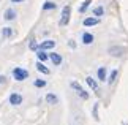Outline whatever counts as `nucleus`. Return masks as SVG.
<instances>
[{
    "label": "nucleus",
    "mask_w": 128,
    "mask_h": 125,
    "mask_svg": "<svg viewBox=\"0 0 128 125\" xmlns=\"http://www.w3.org/2000/svg\"><path fill=\"white\" fill-rule=\"evenodd\" d=\"M54 46H56V41H52V40H46V41H43L41 43V49L43 51H46V49H52Z\"/></svg>",
    "instance_id": "0eeeda50"
},
{
    "label": "nucleus",
    "mask_w": 128,
    "mask_h": 125,
    "mask_svg": "<svg viewBox=\"0 0 128 125\" xmlns=\"http://www.w3.org/2000/svg\"><path fill=\"white\" fill-rule=\"evenodd\" d=\"M13 30H11V29H10V27H3V37L5 38H11L13 37Z\"/></svg>",
    "instance_id": "f3484780"
},
{
    "label": "nucleus",
    "mask_w": 128,
    "mask_h": 125,
    "mask_svg": "<svg viewBox=\"0 0 128 125\" xmlns=\"http://www.w3.org/2000/svg\"><path fill=\"white\" fill-rule=\"evenodd\" d=\"M98 22H100V19H98V18H87V19H84V26H87V27L96 26Z\"/></svg>",
    "instance_id": "9d476101"
},
{
    "label": "nucleus",
    "mask_w": 128,
    "mask_h": 125,
    "mask_svg": "<svg viewBox=\"0 0 128 125\" xmlns=\"http://www.w3.org/2000/svg\"><path fill=\"white\" fill-rule=\"evenodd\" d=\"M93 119H95V120H98V103L93 106Z\"/></svg>",
    "instance_id": "4be33fe9"
},
{
    "label": "nucleus",
    "mask_w": 128,
    "mask_h": 125,
    "mask_svg": "<svg viewBox=\"0 0 128 125\" xmlns=\"http://www.w3.org/2000/svg\"><path fill=\"white\" fill-rule=\"evenodd\" d=\"M35 67H36V70H38V71H40V73H43V74H49V73H51V70H49L48 67H44V63L40 60V62H36V65H35Z\"/></svg>",
    "instance_id": "423d86ee"
},
{
    "label": "nucleus",
    "mask_w": 128,
    "mask_h": 125,
    "mask_svg": "<svg viewBox=\"0 0 128 125\" xmlns=\"http://www.w3.org/2000/svg\"><path fill=\"white\" fill-rule=\"evenodd\" d=\"M68 46L74 49V48H76V43H74V40H71V41H68Z\"/></svg>",
    "instance_id": "b1692460"
},
{
    "label": "nucleus",
    "mask_w": 128,
    "mask_h": 125,
    "mask_svg": "<svg viewBox=\"0 0 128 125\" xmlns=\"http://www.w3.org/2000/svg\"><path fill=\"white\" fill-rule=\"evenodd\" d=\"M109 54H112L114 57H120L124 54V49L122 48H109Z\"/></svg>",
    "instance_id": "4468645a"
},
{
    "label": "nucleus",
    "mask_w": 128,
    "mask_h": 125,
    "mask_svg": "<svg viewBox=\"0 0 128 125\" xmlns=\"http://www.w3.org/2000/svg\"><path fill=\"white\" fill-rule=\"evenodd\" d=\"M10 104H13V106L22 104V95H19L18 92H13L11 95H10Z\"/></svg>",
    "instance_id": "20e7f679"
},
{
    "label": "nucleus",
    "mask_w": 128,
    "mask_h": 125,
    "mask_svg": "<svg viewBox=\"0 0 128 125\" xmlns=\"http://www.w3.org/2000/svg\"><path fill=\"white\" fill-rule=\"evenodd\" d=\"M35 87H44L46 86V81H43V79H35Z\"/></svg>",
    "instance_id": "6ab92c4d"
},
{
    "label": "nucleus",
    "mask_w": 128,
    "mask_h": 125,
    "mask_svg": "<svg viewBox=\"0 0 128 125\" xmlns=\"http://www.w3.org/2000/svg\"><path fill=\"white\" fill-rule=\"evenodd\" d=\"M82 43H84V44H92L93 43V35L88 33V32L82 33Z\"/></svg>",
    "instance_id": "1a4fd4ad"
},
{
    "label": "nucleus",
    "mask_w": 128,
    "mask_h": 125,
    "mask_svg": "<svg viewBox=\"0 0 128 125\" xmlns=\"http://www.w3.org/2000/svg\"><path fill=\"white\" fill-rule=\"evenodd\" d=\"M11 2H13V3H22L24 0H11Z\"/></svg>",
    "instance_id": "a878e982"
},
{
    "label": "nucleus",
    "mask_w": 128,
    "mask_h": 125,
    "mask_svg": "<svg viewBox=\"0 0 128 125\" xmlns=\"http://www.w3.org/2000/svg\"><path fill=\"white\" fill-rule=\"evenodd\" d=\"M86 81H87V84H88V86H90V87H92V89H93V90H95L96 93L100 92V90H98V82H96V81H95V79H93L92 76H87Z\"/></svg>",
    "instance_id": "6e6552de"
},
{
    "label": "nucleus",
    "mask_w": 128,
    "mask_h": 125,
    "mask_svg": "<svg viewBox=\"0 0 128 125\" xmlns=\"http://www.w3.org/2000/svg\"><path fill=\"white\" fill-rule=\"evenodd\" d=\"M49 59H51V62L54 65H57V67L62 63V56H60V54H57V52H51V54H49Z\"/></svg>",
    "instance_id": "39448f33"
},
{
    "label": "nucleus",
    "mask_w": 128,
    "mask_h": 125,
    "mask_svg": "<svg viewBox=\"0 0 128 125\" xmlns=\"http://www.w3.org/2000/svg\"><path fill=\"white\" fill-rule=\"evenodd\" d=\"M5 81H6V78H5V76H0V84H3Z\"/></svg>",
    "instance_id": "393cba45"
},
{
    "label": "nucleus",
    "mask_w": 128,
    "mask_h": 125,
    "mask_svg": "<svg viewBox=\"0 0 128 125\" xmlns=\"http://www.w3.org/2000/svg\"><path fill=\"white\" fill-rule=\"evenodd\" d=\"M70 16H71V8L68 7H63V10H62V16H60V26L62 27H65L68 22H70Z\"/></svg>",
    "instance_id": "7ed1b4c3"
},
{
    "label": "nucleus",
    "mask_w": 128,
    "mask_h": 125,
    "mask_svg": "<svg viewBox=\"0 0 128 125\" xmlns=\"http://www.w3.org/2000/svg\"><path fill=\"white\" fill-rule=\"evenodd\" d=\"M117 76H119V71H117V70H112L111 74H109V79H108V82H109V84H114L116 79H117Z\"/></svg>",
    "instance_id": "2eb2a0df"
},
{
    "label": "nucleus",
    "mask_w": 128,
    "mask_h": 125,
    "mask_svg": "<svg viewBox=\"0 0 128 125\" xmlns=\"http://www.w3.org/2000/svg\"><path fill=\"white\" fill-rule=\"evenodd\" d=\"M88 5H90V0H86V3L79 8V13H86V10L88 8Z\"/></svg>",
    "instance_id": "aec40b11"
},
{
    "label": "nucleus",
    "mask_w": 128,
    "mask_h": 125,
    "mask_svg": "<svg viewBox=\"0 0 128 125\" xmlns=\"http://www.w3.org/2000/svg\"><path fill=\"white\" fill-rule=\"evenodd\" d=\"M103 13H104L103 7H96V8H93V16H103Z\"/></svg>",
    "instance_id": "a211bd4d"
},
{
    "label": "nucleus",
    "mask_w": 128,
    "mask_h": 125,
    "mask_svg": "<svg viewBox=\"0 0 128 125\" xmlns=\"http://www.w3.org/2000/svg\"><path fill=\"white\" fill-rule=\"evenodd\" d=\"M96 74H98V79H100V81H108L106 79V68L104 67H100L96 70Z\"/></svg>",
    "instance_id": "f8f14e48"
},
{
    "label": "nucleus",
    "mask_w": 128,
    "mask_h": 125,
    "mask_svg": "<svg viewBox=\"0 0 128 125\" xmlns=\"http://www.w3.org/2000/svg\"><path fill=\"white\" fill-rule=\"evenodd\" d=\"M5 19H6V21H13L14 18H16V11H14V10H11V8H8L6 11H5V16H3Z\"/></svg>",
    "instance_id": "9b49d317"
},
{
    "label": "nucleus",
    "mask_w": 128,
    "mask_h": 125,
    "mask_svg": "<svg viewBox=\"0 0 128 125\" xmlns=\"http://www.w3.org/2000/svg\"><path fill=\"white\" fill-rule=\"evenodd\" d=\"M28 48H30L32 51H36V49H38V44H36V41H35V40H32V41H30V44H28Z\"/></svg>",
    "instance_id": "412c9836"
},
{
    "label": "nucleus",
    "mask_w": 128,
    "mask_h": 125,
    "mask_svg": "<svg viewBox=\"0 0 128 125\" xmlns=\"http://www.w3.org/2000/svg\"><path fill=\"white\" fill-rule=\"evenodd\" d=\"M44 10H52V8H56V5H54V3H51V2H49V3H46V5H44V7H43Z\"/></svg>",
    "instance_id": "5701e85b"
},
{
    "label": "nucleus",
    "mask_w": 128,
    "mask_h": 125,
    "mask_svg": "<svg viewBox=\"0 0 128 125\" xmlns=\"http://www.w3.org/2000/svg\"><path fill=\"white\" fill-rule=\"evenodd\" d=\"M46 101H48V104H57L58 103V98L54 93H48L46 95Z\"/></svg>",
    "instance_id": "ddd939ff"
},
{
    "label": "nucleus",
    "mask_w": 128,
    "mask_h": 125,
    "mask_svg": "<svg viewBox=\"0 0 128 125\" xmlns=\"http://www.w3.org/2000/svg\"><path fill=\"white\" fill-rule=\"evenodd\" d=\"M36 57H38V60L46 62V60H48V57H49V54H46V52H44L43 49H41V51H38V52H36Z\"/></svg>",
    "instance_id": "dca6fc26"
},
{
    "label": "nucleus",
    "mask_w": 128,
    "mask_h": 125,
    "mask_svg": "<svg viewBox=\"0 0 128 125\" xmlns=\"http://www.w3.org/2000/svg\"><path fill=\"white\" fill-rule=\"evenodd\" d=\"M70 86H71V89H73V90H76V93L79 95V97H81L82 100H88V97H90V95H88V93L86 92V89L82 87L79 82H76V81H71V82H70Z\"/></svg>",
    "instance_id": "f257e3e1"
},
{
    "label": "nucleus",
    "mask_w": 128,
    "mask_h": 125,
    "mask_svg": "<svg viewBox=\"0 0 128 125\" xmlns=\"http://www.w3.org/2000/svg\"><path fill=\"white\" fill-rule=\"evenodd\" d=\"M13 78L16 79V81H26V79L28 78V71L24 70V68H21V67H16L13 70Z\"/></svg>",
    "instance_id": "f03ea898"
}]
</instances>
